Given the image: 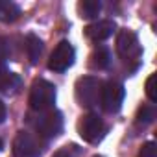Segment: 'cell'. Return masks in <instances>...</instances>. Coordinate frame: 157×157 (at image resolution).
<instances>
[{"label":"cell","mask_w":157,"mask_h":157,"mask_svg":"<svg viewBox=\"0 0 157 157\" xmlns=\"http://www.w3.org/2000/svg\"><path fill=\"white\" fill-rule=\"evenodd\" d=\"M78 11L82 19H96L102 11V4L98 0H83L78 4Z\"/></svg>","instance_id":"obj_14"},{"label":"cell","mask_w":157,"mask_h":157,"mask_svg":"<svg viewBox=\"0 0 157 157\" xmlns=\"http://www.w3.org/2000/svg\"><path fill=\"white\" fill-rule=\"evenodd\" d=\"M78 133L89 144H98L105 135V124L96 113H87L78 122Z\"/></svg>","instance_id":"obj_5"},{"label":"cell","mask_w":157,"mask_h":157,"mask_svg":"<svg viewBox=\"0 0 157 157\" xmlns=\"http://www.w3.org/2000/svg\"><path fill=\"white\" fill-rule=\"evenodd\" d=\"M155 80H157V76L151 74L148 80H146V96L150 98V102H157V91H155Z\"/></svg>","instance_id":"obj_17"},{"label":"cell","mask_w":157,"mask_h":157,"mask_svg":"<svg viewBox=\"0 0 157 157\" xmlns=\"http://www.w3.org/2000/svg\"><path fill=\"white\" fill-rule=\"evenodd\" d=\"M80 155V150H78V146L70 144V146H63L61 150H57L52 157H78Z\"/></svg>","instance_id":"obj_18"},{"label":"cell","mask_w":157,"mask_h":157,"mask_svg":"<svg viewBox=\"0 0 157 157\" xmlns=\"http://www.w3.org/2000/svg\"><path fill=\"white\" fill-rule=\"evenodd\" d=\"M43 48H44L43 41L37 35H33V33L26 35V39H24V50H26V56H28V59H30L32 65H35L39 61V57L43 54Z\"/></svg>","instance_id":"obj_10"},{"label":"cell","mask_w":157,"mask_h":157,"mask_svg":"<svg viewBox=\"0 0 157 157\" xmlns=\"http://www.w3.org/2000/svg\"><path fill=\"white\" fill-rule=\"evenodd\" d=\"M102 82L98 78L85 76L76 82V100L82 107H94L100 104V94H102Z\"/></svg>","instance_id":"obj_4"},{"label":"cell","mask_w":157,"mask_h":157,"mask_svg":"<svg viewBox=\"0 0 157 157\" xmlns=\"http://www.w3.org/2000/svg\"><path fill=\"white\" fill-rule=\"evenodd\" d=\"M115 30H117V24H115V21H109V19H105V21H96V22L89 24V26L85 28V35H87L91 41H94V43H100V41H105V39H109V37L115 33Z\"/></svg>","instance_id":"obj_9"},{"label":"cell","mask_w":157,"mask_h":157,"mask_svg":"<svg viewBox=\"0 0 157 157\" xmlns=\"http://www.w3.org/2000/svg\"><path fill=\"white\" fill-rule=\"evenodd\" d=\"M56 87L46 80H35L30 87V107L32 111H46L56 104Z\"/></svg>","instance_id":"obj_3"},{"label":"cell","mask_w":157,"mask_h":157,"mask_svg":"<svg viewBox=\"0 0 157 157\" xmlns=\"http://www.w3.org/2000/svg\"><path fill=\"white\" fill-rule=\"evenodd\" d=\"M44 151V142L30 131H19L13 140L15 157H39Z\"/></svg>","instance_id":"obj_6"},{"label":"cell","mask_w":157,"mask_h":157,"mask_svg":"<svg viewBox=\"0 0 157 157\" xmlns=\"http://www.w3.org/2000/svg\"><path fill=\"white\" fill-rule=\"evenodd\" d=\"M139 157H157V146L155 142H144L140 151H139Z\"/></svg>","instance_id":"obj_19"},{"label":"cell","mask_w":157,"mask_h":157,"mask_svg":"<svg viewBox=\"0 0 157 157\" xmlns=\"http://www.w3.org/2000/svg\"><path fill=\"white\" fill-rule=\"evenodd\" d=\"M74 59H76L74 46L68 41H61L54 48V52H52V56L48 59V68L54 70V72H65L74 65Z\"/></svg>","instance_id":"obj_8"},{"label":"cell","mask_w":157,"mask_h":157,"mask_svg":"<svg viewBox=\"0 0 157 157\" xmlns=\"http://www.w3.org/2000/svg\"><path fill=\"white\" fill-rule=\"evenodd\" d=\"M109 63H111V54H109V50L105 46H98V48L93 50V54L89 57V67L91 68L104 70V68L109 67Z\"/></svg>","instance_id":"obj_11"},{"label":"cell","mask_w":157,"mask_h":157,"mask_svg":"<svg viewBox=\"0 0 157 157\" xmlns=\"http://www.w3.org/2000/svg\"><path fill=\"white\" fill-rule=\"evenodd\" d=\"M155 115H157V111H155V105H153V104L142 105V107L139 109V113H137V124H139V126H148V124L153 122Z\"/></svg>","instance_id":"obj_15"},{"label":"cell","mask_w":157,"mask_h":157,"mask_svg":"<svg viewBox=\"0 0 157 157\" xmlns=\"http://www.w3.org/2000/svg\"><path fill=\"white\" fill-rule=\"evenodd\" d=\"M32 128L35 129L39 139L50 140L61 135L63 131V115L57 109H46V111H33V115L28 118Z\"/></svg>","instance_id":"obj_1"},{"label":"cell","mask_w":157,"mask_h":157,"mask_svg":"<svg viewBox=\"0 0 157 157\" xmlns=\"http://www.w3.org/2000/svg\"><path fill=\"white\" fill-rule=\"evenodd\" d=\"M13 56V43L10 37H0V65L10 61Z\"/></svg>","instance_id":"obj_16"},{"label":"cell","mask_w":157,"mask_h":157,"mask_svg":"<svg viewBox=\"0 0 157 157\" xmlns=\"http://www.w3.org/2000/svg\"><path fill=\"white\" fill-rule=\"evenodd\" d=\"M21 17V8L11 0H0V22H15Z\"/></svg>","instance_id":"obj_12"},{"label":"cell","mask_w":157,"mask_h":157,"mask_svg":"<svg viewBox=\"0 0 157 157\" xmlns=\"http://www.w3.org/2000/svg\"><path fill=\"white\" fill-rule=\"evenodd\" d=\"M0 150H2V140H0Z\"/></svg>","instance_id":"obj_21"},{"label":"cell","mask_w":157,"mask_h":157,"mask_svg":"<svg viewBox=\"0 0 157 157\" xmlns=\"http://www.w3.org/2000/svg\"><path fill=\"white\" fill-rule=\"evenodd\" d=\"M124 96H126V89L122 83L115 82V80H109L102 85V94H100V105L104 107L105 113H118L120 107H122V102H124Z\"/></svg>","instance_id":"obj_7"},{"label":"cell","mask_w":157,"mask_h":157,"mask_svg":"<svg viewBox=\"0 0 157 157\" xmlns=\"http://www.w3.org/2000/svg\"><path fill=\"white\" fill-rule=\"evenodd\" d=\"M21 85V80L19 76L10 72L4 65H0V93H10V91H15L17 87Z\"/></svg>","instance_id":"obj_13"},{"label":"cell","mask_w":157,"mask_h":157,"mask_svg":"<svg viewBox=\"0 0 157 157\" xmlns=\"http://www.w3.org/2000/svg\"><path fill=\"white\" fill-rule=\"evenodd\" d=\"M94 157H100V155H94Z\"/></svg>","instance_id":"obj_22"},{"label":"cell","mask_w":157,"mask_h":157,"mask_svg":"<svg viewBox=\"0 0 157 157\" xmlns=\"http://www.w3.org/2000/svg\"><path fill=\"white\" fill-rule=\"evenodd\" d=\"M6 120V104L0 100V124Z\"/></svg>","instance_id":"obj_20"},{"label":"cell","mask_w":157,"mask_h":157,"mask_svg":"<svg viewBox=\"0 0 157 157\" xmlns=\"http://www.w3.org/2000/svg\"><path fill=\"white\" fill-rule=\"evenodd\" d=\"M117 52H118V57L126 65H131L133 68L139 65L140 56H142V48H140V43H139L137 35L131 30H120L118 32V35H117Z\"/></svg>","instance_id":"obj_2"}]
</instances>
